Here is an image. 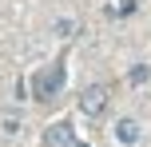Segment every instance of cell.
<instances>
[{"label":"cell","instance_id":"obj_1","mask_svg":"<svg viewBox=\"0 0 151 147\" xmlns=\"http://www.w3.org/2000/svg\"><path fill=\"white\" fill-rule=\"evenodd\" d=\"M60 87H64V60L32 72V95H36V100H56Z\"/></svg>","mask_w":151,"mask_h":147},{"label":"cell","instance_id":"obj_2","mask_svg":"<svg viewBox=\"0 0 151 147\" xmlns=\"http://www.w3.org/2000/svg\"><path fill=\"white\" fill-rule=\"evenodd\" d=\"M104 108H107V87L104 84H91V87H83V95H80V111L83 115H104Z\"/></svg>","mask_w":151,"mask_h":147},{"label":"cell","instance_id":"obj_3","mask_svg":"<svg viewBox=\"0 0 151 147\" xmlns=\"http://www.w3.org/2000/svg\"><path fill=\"white\" fill-rule=\"evenodd\" d=\"M40 147H76V131H72V123H52V127H44V139H40Z\"/></svg>","mask_w":151,"mask_h":147},{"label":"cell","instance_id":"obj_4","mask_svg":"<svg viewBox=\"0 0 151 147\" xmlns=\"http://www.w3.org/2000/svg\"><path fill=\"white\" fill-rule=\"evenodd\" d=\"M115 135H119V143H135L139 139V123L135 119H119L115 123Z\"/></svg>","mask_w":151,"mask_h":147},{"label":"cell","instance_id":"obj_5","mask_svg":"<svg viewBox=\"0 0 151 147\" xmlns=\"http://www.w3.org/2000/svg\"><path fill=\"white\" fill-rule=\"evenodd\" d=\"M147 80V68H131V84H143Z\"/></svg>","mask_w":151,"mask_h":147},{"label":"cell","instance_id":"obj_6","mask_svg":"<svg viewBox=\"0 0 151 147\" xmlns=\"http://www.w3.org/2000/svg\"><path fill=\"white\" fill-rule=\"evenodd\" d=\"M56 32H60V36H72V32H76V24H68V20H60V24H56Z\"/></svg>","mask_w":151,"mask_h":147},{"label":"cell","instance_id":"obj_7","mask_svg":"<svg viewBox=\"0 0 151 147\" xmlns=\"http://www.w3.org/2000/svg\"><path fill=\"white\" fill-rule=\"evenodd\" d=\"M115 12H119V16H127V12H135V0H123V4L115 8Z\"/></svg>","mask_w":151,"mask_h":147}]
</instances>
